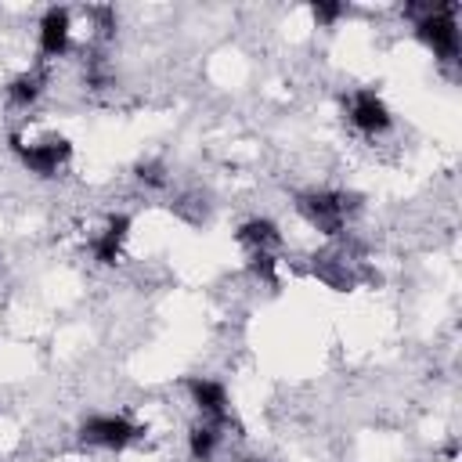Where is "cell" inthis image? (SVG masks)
Here are the masks:
<instances>
[{"instance_id":"1","label":"cell","mask_w":462,"mask_h":462,"mask_svg":"<svg viewBox=\"0 0 462 462\" xmlns=\"http://www.w3.org/2000/svg\"><path fill=\"white\" fill-rule=\"evenodd\" d=\"M415 40L433 51L437 61H458L462 36H458V4H408Z\"/></svg>"},{"instance_id":"2","label":"cell","mask_w":462,"mask_h":462,"mask_svg":"<svg viewBox=\"0 0 462 462\" xmlns=\"http://www.w3.org/2000/svg\"><path fill=\"white\" fill-rule=\"evenodd\" d=\"M361 209V195L339 191V188H310L296 195V213L325 238H343L350 227V217Z\"/></svg>"},{"instance_id":"3","label":"cell","mask_w":462,"mask_h":462,"mask_svg":"<svg viewBox=\"0 0 462 462\" xmlns=\"http://www.w3.org/2000/svg\"><path fill=\"white\" fill-rule=\"evenodd\" d=\"M7 148L11 155L22 162V170H29L32 177L40 180H51L58 177L69 159H72V141L65 134H40V137H25V134H11L7 137Z\"/></svg>"},{"instance_id":"4","label":"cell","mask_w":462,"mask_h":462,"mask_svg":"<svg viewBox=\"0 0 462 462\" xmlns=\"http://www.w3.org/2000/svg\"><path fill=\"white\" fill-rule=\"evenodd\" d=\"M310 274L321 285H328L332 292H350V289H357L361 282L372 278V271L361 260V249L354 242H339V238L310 256Z\"/></svg>"},{"instance_id":"5","label":"cell","mask_w":462,"mask_h":462,"mask_svg":"<svg viewBox=\"0 0 462 462\" xmlns=\"http://www.w3.org/2000/svg\"><path fill=\"white\" fill-rule=\"evenodd\" d=\"M76 437H79V444H87V448L123 451V448H130L134 440L144 437V426H137L134 419L116 415V411H94V415H87V419L79 422Z\"/></svg>"},{"instance_id":"6","label":"cell","mask_w":462,"mask_h":462,"mask_svg":"<svg viewBox=\"0 0 462 462\" xmlns=\"http://www.w3.org/2000/svg\"><path fill=\"white\" fill-rule=\"evenodd\" d=\"M72 51V7H47L36 22V54L40 65L58 61Z\"/></svg>"},{"instance_id":"7","label":"cell","mask_w":462,"mask_h":462,"mask_svg":"<svg viewBox=\"0 0 462 462\" xmlns=\"http://www.w3.org/2000/svg\"><path fill=\"white\" fill-rule=\"evenodd\" d=\"M346 119L357 134L365 137H379L386 130H393V112L390 105L383 101V94H375L372 87H357L350 97H346Z\"/></svg>"},{"instance_id":"8","label":"cell","mask_w":462,"mask_h":462,"mask_svg":"<svg viewBox=\"0 0 462 462\" xmlns=\"http://www.w3.org/2000/svg\"><path fill=\"white\" fill-rule=\"evenodd\" d=\"M130 227H134V217L130 213H123V209L119 213H108L105 224L90 235V256H94V263L116 267L123 260V245L130 238Z\"/></svg>"},{"instance_id":"9","label":"cell","mask_w":462,"mask_h":462,"mask_svg":"<svg viewBox=\"0 0 462 462\" xmlns=\"http://www.w3.org/2000/svg\"><path fill=\"white\" fill-rule=\"evenodd\" d=\"M184 390H188V397H191V404L199 408L202 419H209V422L231 419V393H227V386H224L220 379L191 375V379L184 383Z\"/></svg>"},{"instance_id":"10","label":"cell","mask_w":462,"mask_h":462,"mask_svg":"<svg viewBox=\"0 0 462 462\" xmlns=\"http://www.w3.org/2000/svg\"><path fill=\"white\" fill-rule=\"evenodd\" d=\"M227 430H242V426L235 419H224V422L202 419V422H195L188 430V455H191V462H213V455L220 451Z\"/></svg>"},{"instance_id":"11","label":"cell","mask_w":462,"mask_h":462,"mask_svg":"<svg viewBox=\"0 0 462 462\" xmlns=\"http://www.w3.org/2000/svg\"><path fill=\"white\" fill-rule=\"evenodd\" d=\"M235 242L249 253H274V249H282L285 238H282V227L271 217H249V220L238 224Z\"/></svg>"},{"instance_id":"12","label":"cell","mask_w":462,"mask_h":462,"mask_svg":"<svg viewBox=\"0 0 462 462\" xmlns=\"http://www.w3.org/2000/svg\"><path fill=\"white\" fill-rule=\"evenodd\" d=\"M43 90H47V69L40 61L29 65V69H22V72H14L7 79V87H4V94H7V101L14 108H32L43 97Z\"/></svg>"},{"instance_id":"13","label":"cell","mask_w":462,"mask_h":462,"mask_svg":"<svg viewBox=\"0 0 462 462\" xmlns=\"http://www.w3.org/2000/svg\"><path fill=\"white\" fill-rule=\"evenodd\" d=\"M134 180L144 184V188H152V191H162L170 184V170H166L162 159H141L134 166Z\"/></svg>"},{"instance_id":"14","label":"cell","mask_w":462,"mask_h":462,"mask_svg":"<svg viewBox=\"0 0 462 462\" xmlns=\"http://www.w3.org/2000/svg\"><path fill=\"white\" fill-rule=\"evenodd\" d=\"M245 267H249V274L256 282H263L267 289H278V256L274 253H249Z\"/></svg>"},{"instance_id":"15","label":"cell","mask_w":462,"mask_h":462,"mask_svg":"<svg viewBox=\"0 0 462 462\" xmlns=\"http://www.w3.org/2000/svg\"><path fill=\"white\" fill-rule=\"evenodd\" d=\"M346 11H350V7H346L343 0H314V4H310V14H314V22H318L321 29H332Z\"/></svg>"},{"instance_id":"16","label":"cell","mask_w":462,"mask_h":462,"mask_svg":"<svg viewBox=\"0 0 462 462\" xmlns=\"http://www.w3.org/2000/svg\"><path fill=\"white\" fill-rule=\"evenodd\" d=\"M235 462H267V458H235Z\"/></svg>"}]
</instances>
